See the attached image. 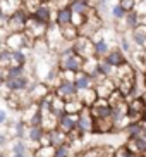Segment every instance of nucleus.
Masks as SVG:
<instances>
[{
	"mask_svg": "<svg viewBox=\"0 0 146 157\" xmlns=\"http://www.w3.org/2000/svg\"><path fill=\"white\" fill-rule=\"evenodd\" d=\"M29 16H31V12H27L24 7H21L19 10H16V12H12L10 16L5 17V21H4L5 28L9 29V33H23L26 29Z\"/></svg>",
	"mask_w": 146,
	"mask_h": 157,
	"instance_id": "f257e3e1",
	"label": "nucleus"
},
{
	"mask_svg": "<svg viewBox=\"0 0 146 157\" xmlns=\"http://www.w3.org/2000/svg\"><path fill=\"white\" fill-rule=\"evenodd\" d=\"M53 93L57 97L64 98V100H71V98H76L78 97V88L74 85L72 79H65V78H60V81L53 86Z\"/></svg>",
	"mask_w": 146,
	"mask_h": 157,
	"instance_id": "f03ea898",
	"label": "nucleus"
},
{
	"mask_svg": "<svg viewBox=\"0 0 146 157\" xmlns=\"http://www.w3.org/2000/svg\"><path fill=\"white\" fill-rule=\"evenodd\" d=\"M72 48H74V52H76L78 56H81L84 60L95 57L93 40H91V38H88V36H81V35H79V36L72 42Z\"/></svg>",
	"mask_w": 146,
	"mask_h": 157,
	"instance_id": "7ed1b4c3",
	"label": "nucleus"
},
{
	"mask_svg": "<svg viewBox=\"0 0 146 157\" xmlns=\"http://www.w3.org/2000/svg\"><path fill=\"white\" fill-rule=\"evenodd\" d=\"M91 40H93V47H95V57L96 59H103V57H107L110 54L112 47H110V42L105 38V29H100Z\"/></svg>",
	"mask_w": 146,
	"mask_h": 157,
	"instance_id": "20e7f679",
	"label": "nucleus"
},
{
	"mask_svg": "<svg viewBox=\"0 0 146 157\" xmlns=\"http://www.w3.org/2000/svg\"><path fill=\"white\" fill-rule=\"evenodd\" d=\"M55 12H57V9H55L53 5H52V2L48 0L45 4L38 5L36 9L31 12V16H35L36 19H40V21H43L46 24H52L55 21Z\"/></svg>",
	"mask_w": 146,
	"mask_h": 157,
	"instance_id": "39448f33",
	"label": "nucleus"
},
{
	"mask_svg": "<svg viewBox=\"0 0 146 157\" xmlns=\"http://www.w3.org/2000/svg\"><path fill=\"white\" fill-rule=\"evenodd\" d=\"M78 129L82 135L93 133V129H95V117H93L89 107H84L78 114Z\"/></svg>",
	"mask_w": 146,
	"mask_h": 157,
	"instance_id": "423d86ee",
	"label": "nucleus"
},
{
	"mask_svg": "<svg viewBox=\"0 0 146 157\" xmlns=\"http://www.w3.org/2000/svg\"><path fill=\"white\" fill-rule=\"evenodd\" d=\"M91 114L95 119H103V117H112V105L107 98H98L91 107Z\"/></svg>",
	"mask_w": 146,
	"mask_h": 157,
	"instance_id": "0eeeda50",
	"label": "nucleus"
},
{
	"mask_svg": "<svg viewBox=\"0 0 146 157\" xmlns=\"http://www.w3.org/2000/svg\"><path fill=\"white\" fill-rule=\"evenodd\" d=\"M31 79L26 76H21V78H16V79H7L5 81V86L9 88L10 93H27L29 86H31Z\"/></svg>",
	"mask_w": 146,
	"mask_h": 157,
	"instance_id": "6e6552de",
	"label": "nucleus"
},
{
	"mask_svg": "<svg viewBox=\"0 0 146 157\" xmlns=\"http://www.w3.org/2000/svg\"><path fill=\"white\" fill-rule=\"evenodd\" d=\"M115 88H117V85H115L114 78H101L100 81L95 83V90L100 98H108Z\"/></svg>",
	"mask_w": 146,
	"mask_h": 157,
	"instance_id": "1a4fd4ad",
	"label": "nucleus"
},
{
	"mask_svg": "<svg viewBox=\"0 0 146 157\" xmlns=\"http://www.w3.org/2000/svg\"><path fill=\"white\" fill-rule=\"evenodd\" d=\"M57 128L62 129V131L67 133V135L76 131V129H78V114H69V112H65L64 116H60L59 126H57Z\"/></svg>",
	"mask_w": 146,
	"mask_h": 157,
	"instance_id": "9d476101",
	"label": "nucleus"
},
{
	"mask_svg": "<svg viewBox=\"0 0 146 157\" xmlns=\"http://www.w3.org/2000/svg\"><path fill=\"white\" fill-rule=\"evenodd\" d=\"M48 93H50V86L46 83H31V86L27 90V95H29V98L33 102H40Z\"/></svg>",
	"mask_w": 146,
	"mask_h": 157,
	"instance_id": "9b49d317",
	"label": "nucleus"
},
{
	"mask_svg": "<svg viewBox=\"0 0 146 157\" xmlns=\"http://www.w3.org/2000/svg\"><path fill=\"white\" fill-rule=\"evenodd\" d=\"M72 16L74 12L71 10V7H62V9H57V12H55V21L53 23L59 26V28H65V26H69V24H72Z\"/></svg>",
	"mask_w": 146,
	"mask_h": 157,
	"instance_id": "f8f14e48",
	"label": "nucleus"
},
{
	"mask_svg": "<svg viewBox=\"0 0 146 157\" xmlns=\"http://www.w3.org/2000/svg\"><path fill=\"white\" fill-rule=\"evenodd\" d=\"M74 85L78 88V92H82V90H88V88L95 86V81H93L91 74H88L86 71H79L74 76Z\"/></svg>",
	"mask_w": 146,
	"mask_h": 157,
	"instance_id": "ddd939ff",
	"label": "nucleus"
},
{
	"mask_svg": "<svg viewBox=\"0 0 146 157\" xmlns=\"http://www.w3.org/2000/svg\"><path fill=\"white\" fill-rule=\"evenodd\" d=\"M103 59H105L107 62L112 66V67H115V69H117V67H120V66H124L126 62H129L127 56H126L120 48H112V50H110V54L107 57H103Z\"/></svg>",
	"mask_w": 146,
	"mask_h": 157,
	"instance_id": "4468645a",
	"label": "nucleus"
},
{
	"mask_svg": "<svg viewBox=\"0 0 146 157\" xmlns=\"http://www.w3.org/2000/svg\"><path fill=\"white\" fill-rule=\"evenodd\" d=\"M131 40L136 47L146 50V23H141L136 29L131 31Z\"/></svg>",
	"mask_w": 146,
	"mask_h": 157,
	"instance_id": "2eb2a0df",
	"label": "nucleus"
},
{
	"mask_svg": "<svg viewBox=\"0 0 146 157\" xmlns=\"http://www.w3.org/2000/svg\"><path fill=\"white\" fill-rule=\"evenodd\" d=\"M46 135V129L43 126H33V124H27V133H26V138L29 143H38L41 145V140L45 138Z\"/></svg>",
	"mask_w": 146,
	"mask_h": 157,
	"instance_id": "dca6fc26",
	"label": "nucleus"
},
{
	"mask_svg": "<svg viewBox=\"0 0 146 157\" xmlns=\"http://www.w3.org/2000/svg\"><path fill=\"white\" fill-rule=\"evenodd\" d=\"M141 23H143V16L139 14L137 10H131V12H127V14H126V17H124V24H126L127 31L136 29Z\"/></svg>",
	"mask_w": 146,
	"mask_h": 157,
	"instance_id": "f3484780",
	"label": "nucleus"
},
{
	"mask_svg": "<svg viewBox=\"0 0 146 157\" xmlns=\"http://www.w3.org/2000/svg\"><path fill=\"white\" fill-rule=\"evenodd\" d=\"M126 147H129L136 154H146V138L143 135L141 136H136V138H127Z\"/></svg>",
	"mask_w": 146,
	"mask_h": 157,
	"instance_id": "a211bd4d",
	"label": "nucleus"
},
{
	"mask_svg": "<svg viewBox=\"0 0 146 157\" xmlns=\"http://www.w3.org/2000/svg\"><path fill=\"white\" fill-rule=\"evenodd\" d=\"M78 97H79V100L84 104L86 107H91L93 104H95L96 100H98V93H96V90H95V86L93 88H88V90H82V92H79L78 93Z\"/></svg>",
	"mask_w": 146,
	"mask_h": 157,
	"instance_id": "6ab92c4d",
	"label": "nucleus"
},
{
	"mask_svg": "<svg viewBox=\"0 0 146 157\" xmlns=\"http://www.w3.org/2000/svg\"><path fill=\"white\" fill-rule=\"evenodd\" d=\"M143 123L144 121H133L126 126V136L127 138H136V136H141L143 135Z\"/></svg>",
	"mask_w": 146,
	"mask_h": 157,
	"instance_id": "aec40b11",
	"label": "nucleus"
},
{
	"mask_svg": "<svg viewBox=\"0 0 146 157\" xmlns=\"http://www.w3.org/2000/svg\"><path fill=\"white\" fill-rule=\"evenodd\" d=\"M84 107L86 105L79 100V97L71 98V100H65V112H69V114H79Z\"/></svg>",
	"mask_w": 146,
	"mask_h": 157,
	"instance_id": "412c9836",
	"label": "nucleus"
},
{
	"mask_svg": "<svg viewBox=\"0 0 146 157\" xmlns=\"http://www.w3.org/2000/svg\"><path fill=\"white\" fill-rule=\"evenodd\" d=\"M98 74H100L101 78H114L115 67H112L105 59H100L98 60Z\"/></svg>",
	"mask_w": 146,
	"mask_h": 157,
	"instance_id": "4be33fe9",
	"label": "nucleus"
},
{
	"mask_svg": "<svg viewBox=\"0 0 146 157\" xmlns=\"http://www.w3.org/2000/svg\"><path fill=\"white\" fill-rule=\"evenodd\" d=\"M52 114H55L57 117L65 114V100L64 98H60L55 95L53 100H52Z\"/></svg>",
	"mask_w": 146,
	"mask_h": 157,
	"instance_id": "5701e85b",
	"label": "nucleus"
},
{
	"mask_svg": "<svg viewBox=\"0 0 146 157\" xmlns=\"http://www.w3.org/2000/svg\"><path fill=\"white\" fill-rule=\"evenodd\" d=\"M108 12H110V17L114 19L115 23H117V21H122V19L126 17V14H127V10L124 9V7H122L120 4H114V5H110Z\"/></svg>",
	"mask_w": 146,
	"mask_h": 157,
	"instance_id": "b1692460",
	"label": "nucleus"
},
{
	"mask_svg": "<svg viewBox=\"0 0 146 157\" xmlns=\"http://www.w3.org/2000/svg\"><path fill=\"white\" fill-rule=\"evenodd\" d=\"M119 48L126 54V56H131V54L134 52V48H136V45L133 43L131 38H127V36H124L122 35V36L119 38Z\"/></svg>",
	"mask_w": 146,
	"mask_h": 157,
	"instance_id": "393cba45",
	"label": "nucleus"
},
{
	"mask_svg": "<svg viewBox=\"0 0 146 157\" xmlns=\"http://www.w3.org/2000/svg\"><path fill=\"white\" fill-rule=\"evenodd\" d=\"M5 76H7V79L21 78V76H26V69H24V66H10L5 69Z\"/></svg>",
	"mask_w": 146,
	"mask_h": 157,
	"instance_id": "a878e982",
	"label": "nucleus"
},
{
	"mask_svg": "<svg viewBox=\"0 0 146 157\" xmlns=\"http://www.w3.org/2000/svg\"><path fill=\"white\" fill-rule=\"evenodd\" d=\"M33 157H55V147L53 145H40L33 152Z\"/></svg>",
	"mask_w": 146,
	"mask_h": 157,
	"instance_id": "bb28decb",
	"label": "nucleus"
},
{
	"mask_svg": "<svg viewBox=\"0 0 146 157\" xmlns=\"http://www.w3.org/2000/svg\"><path fill=\"white\" fill-rule=\"evenodd\" d=\"M12 131H14V136H16V138H24L26 133H27V123H24L23 119L16 121L12 124Z\"/></svg>",
	"mask_w": 146,
	"mask_h": 157,
	"instance_id": "cd10ccee",
	"label": "nucleus"
},
{
	"mask_svg": "<svg viewBox=\"0 0 146 157\" xmlns=\"http://www.w3.org/2000/svg\"><path fill=\"white\" fill-rule=\"evenodd\" d=\"M10 66H12V50L5 47L4 50L0 52V67L7 69V67H10Z\"/></svg>",
	"mask_w": 146,
	"mask_h": 157,
	"instance_id": "c85d7f7f",
	"label": "nucleus"
},
{
	"mask_svg": "<svg viewBox=\"0 0 146 157\" xmlns=\"http://www.w3.org/2000/svg\"><path fill=\"white\" fill-rule=\"evenodd\" d=\"M27 54L24 50H12V66H26Z\"/></svg>",
	"mask_w": 146,
	"mask_h": 157,
	"instance_id": "c756f323",
	"label": "nucleus"
},
{
	"mask_svg": "<svg viewBox=\"0 0 146 157\" xmlns=\"http://www.w3.org/2000/svg\"><path fill=\"white\" fill-rule=\"evenodd\" d=\"M12 154H27V142L23 138H16L12 143Z\"/></svg>",
	"mask_w": 146,
	"mask_h": 157,
	"instance_id": "7c9ffc66",
	"label": "nucleus"
},
{
	"mask_svg": "<svg viewBox=\"0 0 146 157\" xmlns=\"http://www.w3.org/2000/svg\"><path fill=\"white\" fill-rule=\"evenodd\" d=\"M71 155H72L71 143H64V145L55 147V157H71Z\"/></svg>",
	"mask_w": 146,
	"mask_h": 157,
	"instance_id": "2f4dec72",
	"label": "nucleus"
},
{
	"mask_svg": "<svg viewBox=\"0 0 146 157\" xmlns=\"http://www.w3.org/2000/svg\"><path fill=\"white\" fill-rule=\"evenodd\" d=\"M137 155H139V154H136L134 150H131L129 147L124 145V147L119 148V150H115V155L114 157H137Z\"/></svg>",
	"mask_w": 146,
	"mask_h": 157,
	"instance_id": "473e14b6",
	"label": "nucleus"
},
{
	"mask_svg": "<svg viewBox=\"0 0 146 157\" xmlns=\"http://www.w3.org/2000/svg\"><path fill=\"white\" fill-rule=\"evenodd\" d=\"M119 4L122 5L124 9L127 10V12H131V10H136V7H137V0H120Z\"/></svg>",
	"mask_w": 146,
	"mask_h": 157,
	"instance_id": "72a5a7b5",
	"label": "nucleus"
},
{
	"mask_svg": "<svg viewBox=\"0 0 146 157\" xmlns=\"http://www.w3.org/2000/svg\"><path fill=\"white\" fill-rule=\"evenodd\" d=\"M9 119V112L5 111V109H0V124H5Z\"/></svg>",
	"mask_w": 146,
	"mask_h": 157,
	"instance_id": "f704fd0d",
	"label": "nucleus"
},
{
	"mask_svg": "<svg viewBox=\"0 0 146 157\" xmlns=\"http://www.w3.org/2000/svg\"><path fill=\"white\" fill-rule=\"evenodd\" d=\"M7 142H9V138H7L5 135H0V145H2V147H5V145H7Z\"/></svg>",
	"mask_w": 146,
	"mask_h": 157,
	"instance_id": "c9c22d12",
	"label": "nucleus"
},
{
	"mask_svg": "<svg viewBox=\"0 0 146 157\" xmlns=\"http://www.w3.org/2000/svg\"><path fill=\"white\" fill-rule=\"evenodd\" d=\"M10 157H27V154H12Z\"/></svg>",
	"mask_w": 146,
	"mask_h": 157,
	"instance_id": "e433bc0d",
	"label": "nucleus"
},
{
	"mask_svg": "<svg viewBox=\"0 0 146 157\" xmlns=\"http://www.w3.org/2000/svg\"><path fill=\"white\" fill-rule=\"evenodd\" d=\"M143 136H144V138H146V121H144V123H143Z\"/></svg>",
	"mask_w": 146,
	"mask_h": 157,
	"instance_id": "4c0bfd02",
	"label": "nucleus"
},
{
	"mask_svg": "<svg viewBox=\"0 0 146 157\" xmlns=\"http://www.w3.org/2000/svg\"><path fill=\"white\" fill-rule=\"evenodd\" d=\"M4 48H5V42H4V40H0V52L4 50Z\"/></svg>",
	"mask_w": 146,
	"mask_h": 157,
	"instance_id": "58836bf2",
	"label": "nucleus"
},
{
	"mask_svg": "<svg viewBox=\"0 0 146 157\" xmlns=\"http://www.w3.org/2000/svg\"><path fill=\"white\" fill-rule=\"evenodd\" d=\"M144 71H146V50H144Z\"/></svg>",
	"mask_w": 146,
	"mask_h": 157,
	"instance_id": "ea45409f",
	"label": "nucleus"
},
{
	"mask_svg": "<svg viewBox=\"0 0 146 157\" xmlns=\"http://www.w3.org/2000/svg\"><path fill=\"white\" fill-rule=\"evenodd\" d=\"M143 2H146V0H137V4H143Z\"/></svg>",
	"mask_w": 146,
	"mask_h": 157,
	"instance_id": "a19ab883",
	"label": "nucleus"
},
{
	"mask_svg": "<svg viewBox=\"0 0 146 157\" xmlns=\"http://www.w3.org/2000/svg\"><path fill=\"white\" fill-rule=\"evenodd\" d=\"M0 157H7V155H5V154H4V152H2V154H0Z\"/></svg>",
	"mask_w": 146,
	"mask_h": 157,
	"instance_id": "79ce46f5",
	"label": "nucleus"
},
{
	"mask_svg": "<svg viewBox=\"0 0 146 157\" xmlns=\"http://www.w3.org/2000/svg\"><path fill=\"white\" fill-rule=\"evenodd\" d=\"M2 150H4V147H2V145H0V154H2Z\"/></svg>",
	"mask_w": 146,
	"mask_h": 157,
	"instance_id": "37998d69",
	"label": "nucleus"
}]
</instances>
